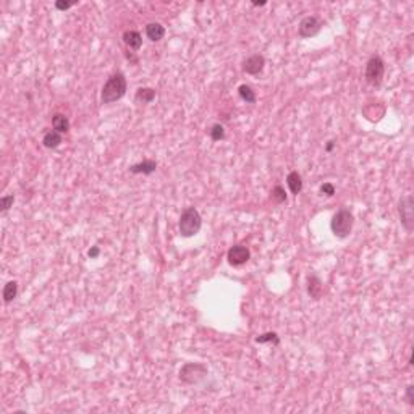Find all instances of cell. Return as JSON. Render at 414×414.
Returning a JSON list of instances; mask_svg holds the SVG:
<instances>
[{
	"mask_svg": "<svg viewBox=\"0 0 414 414\" xmlns=\"http://www.w3.org/2000/svg\"><path fill=\"white\" fill-rule=\"evenodd\" d=\"M385 75V62L380 55H372L366 63V71H364V78L367 84L374 86H380L382 79Z\"/></svg>",
	"mask_w": 414,
	"mask_h": 414,
	"instance_id": "cell-5",
	"label": "cell"
},
{
	"mask_svg": "<svg viewBox=\"0 0 414 414\" xmlns=\"http://www.w3.org/2000/svg\"><path fill=\"white\" fill-rule=\"evenodd\" d=\"M157 92L154 88H140L134 94V102L137 105H146V104H151L152 100L156 99Z\"/></svg>",
	"mask_w": 414,
	"mask_h": 414,
	"instance_id": "cell-13",
	"label": "cell"
},
{
	"mask_svg": "<svg viewBox=\"0 0 414 414\" xmlns=\"http://www.w3.org/2000/svg\"><path fill=\"white\" fill-rule=\"evenodd\" d=\"M227 259H228L230 265H235V267L244 265L251 259V251L248 246H244V244H235L228 249Z\"/></svg>",
	"mask_w": 414,
	"mask_h": 414,
	"instance_id": "cell-8",
	"label": "cell"
},
{
	"mask_svg": "<svg viewBox=\"0 0 414 414\" xmlns=\"http://www.w3.org/2000/svg\"><path fill=\"white\" fill-rule=\"evenodd\" d=\"M13 202H15V196L13 194L2 196V198H0V212L2 214L9 212L10 207H13Z\"/></svg>",
	"mask_w": 414,
	"mask_h": 414,
	"instance_id": "cell-23",
	"label": "cell"
},
{
	"mask_svg": "<svg viewBox=\"0 0 414 414\" xmlns=\"http://www.w3.org/2000/svg\"><path fill=\"white\" fill-rule=\"evenodd\" d=\"M335 146H337V143L332 140V141H329V143L325 144V151H327V152H332L333 149H335Z\"/></svg>",
	"mask_w": 414,
	"mask_h": 414,
	"instance_id": "cell-28",
	"label": "cell"
},
{
	"mask_svg": "<svg viewBox=\"0 0 414 414\" xmlns=\"http://www.w3.org/2000/svg\"><path fill=\"white\" fill-rule=\"evenodd\" d=\"M157 170V162L154 159H144L140 164H133L129 167V172L133 175H152Z\"/></svg>",
	"mask_w": 414,
	"mask_h": 414,
	"instance_id": "cell-10",
	"label": "cell"
},
{
	"mask_svg": "<svg viewBox=\"0 0 414 414\" xmlns=\"http://www.w3.org/2000/svg\"><path fill=\"white\" fill-rule=\"evenodd\" d=\"M209 136L212 141H222L225 140V128L220 123H214L212 126L209 128Z\"/></svg>",
	"mask_w": 414,
	"mask_h": 414,
	"instance_id": "cell-22",
	"label": "cell"
},
{
	"mask_svg": "<svg viewBox=\"0 0 414 414\" xmlns=\"http://www.w3.org/2000/svg\"><path fill=\"white\" fill-rule=\"evenodd\" d=\"M76 4H78L76 0H71V2H68V0H57V2H55V9L60 10V12H67L68 9H71V7L76 5Z\"/></svg>",
	"mask_w": 414,
	"mask_h": 414,
	"instance_id": "cell-24",
	"label": "cell"
},
{
	"mask_svg": "<svg viewBox=\"0 0 414 414\" xmlns=\"http://www.w3.org/2000/svg\"><path fill=\"white\" fill-rule=\"evenodd\" d=\"M238 94H239V97H241L246 104H256V100H257V96H256V91H254L251 86L248 84H241L238 88Z\"/></svg>",
	"mask_w": 414,
	"mask_h": 414,
	"instance_id": "cell-19",
	"label": "cell"
},
{
	"mask_svg": "<svg viewBox=\"0 0 414 414\" xmlns=\"http://www.w3.org/2000/svg\"><path fill=\"white\" fill-rule=\"evenodd\" d=\"M209 370L201 362H186L180 370V380L188 385H196L202 379H206Z\"/></svg>",
	"mask_w": 414,
	"mask_h": 414,
	"instance_id": "cell-6",
	"label": "cell"
},
{
	"mask_svg": "<svg viewBox=\"0 0 414 414\" xmlns=\"http://www.w3.org/2000/svg\"><path fill=\"white\" fill-rule=\"evenodd\" d=\"M270 201L273 202V204H285L287 202V191H285V188L277 185V186H273L272 188V191H270Z\"/></svg>",
	"mask_w": 414,
	"mask_h": 414,
	"instance_id": "cell-20",
	"label": "cell"
},
{
	"mask_svg": "<svg viewBox=\"0 0 414 414\" xmlns=\"http://www.w3.org/2000/svg\"><path fill=\"white\" fill-rule=\"evenodd\" d=\"M17 295H18V282H15V280L7 282L5 287H4V293H2V296H4V303H5V304L12 303V301L17 298Z\"/></svg>",
	"mask_w": 414,
	"mask_h": 414,
	"instance_id": "cell-18",
	"label": "cell"
},
{
	"mask_svg": "<svg viewBox=\"0 0 414 414\" xmlns=\"http://www.w3.org/2000/svg\"><path fill=\"white\" fill-rule=\"evenodd\" d=\"M398 215L401 227L411 233L414 230V198L412 194H404L398 201Z\"/></svg>",
	"mask_w": 414,
	"mask_h": 414,
	"instance_id": "cell-4",
	"label": "cell"
},
{
	"mask_svg": "<svg viewBox=\"0 0 414 414\" xmlns=\"http://www.w3.org/2000/svg\"><path fill=\"white\" fill-rule=\"evenodd\" d=\"M52 128L55 129L57 133H60V134L68 133V129H70V120H68L67 115H63V113H55V115H52Z\"/></svg>",
	"mask_w": 414,
	"mask_h": 414,
	"instance_id": "cell-17",
	"label": "cell"
},
{
	"mask_svg": "<svg viewBox=\"0 0 414 414\" xmlns=\"http://www.w3.org/2000/svg\"><path fill=\"white\" fill-rule=\"evenodd\" d=\"M354 225V215L350 209H340L333 214L330 220V230L333 236H337L338 239H346L351 235Z\"/></svg>",
	"mask_w": 414,
	"mask_h": 414,
	"instance_id": "cell-3",
	"label": "cell"
},
{
	"mask_svg": "<svg viewBox=\"0 0 414 414\" xmlns=\"http://www.w3.org/2000/svg\"><path fill=\"white\" fill-rule=\"evenodd\" d=\"M287 185L290 188V191H292V194H295V196L300 194L303 191V178L300 175V172L298 170L290 172L287 177Z\"/></svg>",
	"mask_w": 414,
	"mask_h": 414,
	"instance_id": "cell-15",
	"label": "cell"
},
{
	"mask_svg": "<svg viewBox=\"0 0 414 414\" xmlns=\"http://www.w3.org/2000/svg\"><path fill=\"white\" fill-rule=\"evenodd\" d=\"M63 143V137L60 133H57L55 129H50L44 136H42V146L47 149H57Z\"/></svg>",
	"mask_w": 414,
	"mask_h": 414,
	"instance_id": "cell-16",
	"label": "cell"
},
{
	"mask_svg": "<svg viewBox=\"0 0 414 414\" xmlns=\"http://www.w3.org/2000/svg\"><path fill=\"white\" fill-rule=\"evenodd\" d=\"M406 401L409 404H414V387L412 385H408V387H406Z\"/></svg>",
	"mask_w": 414,
	"mask_h": 414,
	"instance_id": "cell-26",
	"label": "cell"
},
{
	"mask_svg": "<svg viewBox=\"0 0 414 414\" xmlns=\"http://www.w3.org/2000/svg\"><path fill=\"white\" fill-rule=\"evenodd\" d=\"M308 295L312 300H321L324 295V285L317 275H309L308 277Z\"/></svg>",
	"mask_w": 414,
	"mask_h": 414,
	"instance_id": "cell-12",
	"label": "cell"
},
{
	"mask_svg": "<svg viewBox=\"0 0 414 414\" xmlns=\"http://www.w3.org/2000/svg\"><path fill=\"white\" fill-rule=\"evenodd\" d=\"M264 67H265V59H264V55H260V54H252L246 60H243V65H241L244 73L252 75V76H257L262 73Z\"/></svg>",
	"mask_w": 414,
	"mask_h": 414,
	"instance_id": "cell-9",
	"label": "cell"
},
{
	"mask_svg": "<svg viewBox=\"0 0 414 414\" xmlns=\"http://www.w3.org/2000/svg\"><path fill=\"white\" fill-rule=\"evenodd\" d=\"M335 185L333 183H329V181H327V183H324V185H321V194H324V196H327V198H332L333 194H335Z\"/></svg>",
	"mask_w": 414,
	"mask_h": 414,
	"instance_id": "cell-25",
	"label": "cell"
},
{
	"mask_svg": "<svg viewBox=\"0 0 414 414\" xmlns=\"http://www.w3.org/2000/svg\"><path fill=\"white\" fill-rule=\"evenodd\" d=\"M202 228V217L199 214V210L196 207H186L180 215L178 222V230L180 235L183 238H191L196 236Z\"/></svg>",
	"mask_w": 414,
	"mask_h": 414,
	"instance_id": "cell-2",
	"label": "cell"
},
{
	"mask_svg": "<svg viewBox=\"0 0 414 414\" xmlns=\"http://www.w3.org/2000/svg\"><path fill=\"white\" fill-rule=\"evenodd\" d=\"M99 254H100V248H99V246H92V248L88 251V256H89L91 259H97Z\"/></svg>",
	"mask_w": 414,
	"mask_h": 414,
	"instance_id": "cell-27",
	"label": "cell"
},
{
	"mask_svg": "<svg viewBox=\"0 0 414 414\" xmlns=\"http://www.w3.org/2000/svg\"><path fill=\"white\" fill-rule=\"evenodd\" d=\"M264 5H267L265 0H260V2H252V7H264Z\"/></svg>",
	"mask_w": 414,
	"mask_h": 414,
	"instance_id": "cell-29",
	"label": "cell"
},
{
	"mask_svg": "<svg viewBox=\"0 0 414 414\" xmlns=\"http://www.w3.org/2000/svg\"><path fill=\"white\" fill-rule=\"evenodd\" d=\"M126 88H128V84H126L125 75L117 71V73H113L102 86V91H100V102L102 104L117 102V100H120L126 94Z\"/></svg>",
	"mask_w": 414,
	"mask_h": 414,
	"instance_id": "cell-1",
	"label": "cell"
},
{
	"mask_svg": "<svg viewBox=\"0 0 414 414\" xmlns=\"http://www.w3.org/2000/svg\"><path fill=\"white\" fill-rule=\"evenodd\" d=\"M256 343H272V345H280V337L277 335L275 332H265V333H260V335L256 337Z\"/></svg>",
	"mask_w": 414,
	"mask_h": 414,
	"instance_id": "cell-21",
	"label": "cell"
},
{
	"mask_svg": "<svg viewBox=\"0 0 414 414\" xmlns=\"http://www.w3.org/2000/svg\"><path fill=\"white\" fill-rule=\"evenodd\" d=\"M322 28H324V21L321 18L316 15H308L298 25V34H300V38L303 39H309L321 33Z\"/></svg>",
	"mask_w": 414,
	"mask_h": 414,
	"instance_id": "cell-7",
	"label": "cell"
},
{
	"mask_svg": "<svg viewBox=\"0 0 414 414\" xmlns=\"http://www.w3.org/2000/svg\"><path fill=\"white\" fill-rule=\"evenodd\" d=\"M121 39L125 42V46L129 50H133V52H137V50L143 47V36L134 30H126L123 33Z\"/></svg>",
	"mask_w": 414,
	"mask_h": 414,
	"instance_id": "cell-11",
	"label": "cell"
},
{
	"mask_svg": "<svg viewBox=\"0 0 414 414\" xmlns=\"http://www.w3.org/2000/svg\"><path fill=\"white\" fill-rule=\"evenodd\" d=\"M146 36L148 39L152 41V42H159L161 39H164L165 36V28L157 23V21H152V23H148L146 25Z\"/></svg>",
	"mask_w": 414,
	"mask_h": 414,
	"instance_id": "cell-14",
	"label": "cell"
}]
</instances>
